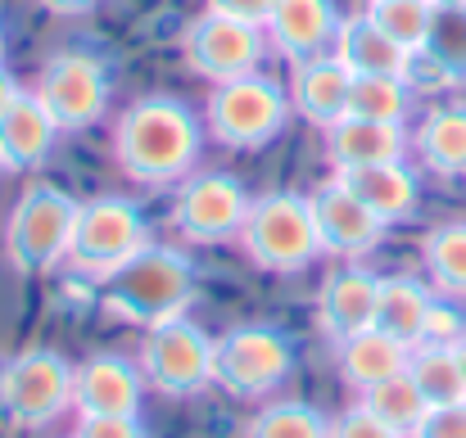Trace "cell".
Returning a JSON list of instances; mask_svg holds the SVG:
<instances>
[{"instance_id": "obj_1", "label": "cell", "mask_w": 466, "mask_h": 438, "mask_svg": "<svg viewBox=\"0 0 466 438\" xmlns=\"http://www.w3.org/2000/svg\"><path fill=\"white\" fill-rule=\"evenodd\" d=\"M199 123L172 95H141L118 114L114 158L127 181L141 185H177L199 163Z\"/></svg>"}, {"instance_id": "obj_2", "label": "cell", "mask_w": 466, "mask_h": 438, "mask_svg": "<svg viewBox=\"0 0 466 438\" xmlns=\"http://www.w3.org/2000/svg\"><path fill=\"white\" fill-rule=\"evenodd\" d=\"M195 298V267L181 249H167V244H146L137 258H127L114 276L100 281V312L114 316L118 325H137V330H150L163 325L172 316H186Z\"/></svg>"}, {"instance_id": "obj_3", "label": "cell", "mask_w": 466, "mask_h": 438, "mask_svg": "<svg viewBox=\"0 0 466 438\" xmlns=\"http://www.w3.org/2000/svg\"><path fill=\"white\" fill-rule=\"evenodd\" d=\"M240 249L258 272H272V276H295L312 267L321 258V240H317L309 194H295V190L258 194L240 226Z\"/></svg>"}, {"instance_id": "obj_4", "label": "cell", "mask_w": 466, "mask_h": 438, "mask_svg": "<svg viewBox=\"0 0 466 438\" xmlns=\"http://www.w3.org/2000/svg\"><path fill=\"white\" fill-rule=\"evenodd\" d=\"M208 118V136L227 149H263L268 141L281 136L286 118H290V91L277 77L263 73H245L231 82H218L208 91L204 105Z\"/></svg>"}, {"instance_id": "obj_5", "label": "cell", "mask_w": 466, "mask_h": 438, "mask_svg": "<svg viewBox=\"0 0 466 438\" xmlns=\"http://www.w3.org/2000/svg\"><path fill=\"white\" fill-rule=\"evenodd\" d=\"M77 199L59 185H27L5 222V258L23 276L55 272L68 258V240L77 226Z\"/></svg>"}, {"instance_id": "obj_6", "label": "cell", "mask_w": 466, "mask_h": 438, "mask_svg": "<svg viewBox=\"0 0 466 438\" xmlns=\"http://www.w3.org/2000/svg\"><path fill=\"white\" fill-rule=\"evenodd\" d=\"M295 375V339L281 325H236L218 339L213 353V384L231 398L258 403L272 398Z\"/></svg>"}, {"instance_id": "obj_7", "label": "cell", "mask_w": 466, "mask_h": 438, "mask_svg": "<svg viewBox=\"0 0 466 438\" xmlns=\"http://www.w3.org/2000/svg\"><path fill=\"white\" fill-rule=\"evenodd\" d=\"M146 244H150L146 213L132 199L105 194V199H91V204L77 208V226H73V240H68V258L64 263L82 281H105L127 258H137Z\"/></svg>"}, {"instance_id": "obj_8", "label": "cell", "mask_w": 466, "mask_h": 438, "mask_svg": "<svg viewBox=\"0 0 466 438\" xmlns=\"http://www.w3.org/2000/svg\"><path fill=\"white\" fill-rule=\"evenodd\" d=\"M213 353H218V339L208 330H199L190 316H172L146 330L137 366L146 384L163 398H195L213 389Z\"/></svg>"}, {"instance_id": "obj_9", "label": "cell", "mask_w": 466, "mask_h": 438, "mask_svg": "<svg viewBox=\"0 0 466 438\" xmlns=\"http://www.w3.org/2000/svg\"><path fill=\"white\" fill-rule=\"evenodd\" d=\"M73 362L55 348H27L0 371V416L18 430L55 425L73 412Z\"/></svg>"}, {"instance_id": "obj_10", "label": "cell", "mask_w": 466, "mask_h": 438, "mask_svg": "<svg viewBox=\"0 0 466 438\" xmlns=\"http://www.w3.org/2000/svg\"><path fill=\"white\" fill-rule=\"evenodd\" d=\"M181 55H186V68L204 82H231V77H245V73H258L263 68V55H268V32L258 23H240V18H227V14H213L204 9L199 18L186 23L181 32Z\"/></svg>"}, {"instance_id": "obj_11", "label": "cell", "mask_w": 466, "mask_h": 438, "mask_svg": "<svg viewBox=\"0 0 466 438\" xmlns=\"http://www.w3.org/2000/svg\"><path fill=\"white\" fill-rule=\"evenodd\" d=\"M249 204V190L231 172H195L172 199V226L186 244H227L240 240Z\"/></svg>"}, {"instance_id": "obj_12", "label": "cell", "mask_w": 466, "mask_h": 438, "mask_svg": "<svg viewBox=\"0 0 466 438\" xmlns=\"http://www.w3.org/2000/svg\"><path fill=\"white\" fill-rule=\"evenodd\" d=\"M36 95L50 109V118L59 123V132H86L109 109V68L86 50L50 55L41 68Z\"/></svg>"}, {"instance_id": "obj_13", "label": "cell", "mask_w": 466, "mask_h": 438, "mask_svg": "<svg viewBox=\"0 0 466 438\" xmlns=\"http://www.w3.org/2000/svg\"><path fill=\"white\" fill-rule=\"evenodd\" d=\"M146 375L123 353H91L73 371V412L77 416H141Z\"/></svg>"}, {"instance_id": "obj_14", "label": "cell", "mask_w": 466, "mask_h": 438, "mask_svg": "<svg viewBox=\"0 0 466 438\" xmlns=\"http://www.w3.org/2000/svg\"><path fill=\"white\" fill-rule=\"evenodd\" d=\"M312 204V222H317V240H321V254L330 258H367L380 240H385V222L362 208L335 176L326 185H317L309 194Z\"/></svg>"}, {"instance_id": "obj_15", "label": "cell", "mask_w": 466, "mask_h": 438, "mask_svg": "<svg viewBox=\"0 0 466 438\" xmlns=\"http://www.w3.org/2000/svg\"><path fill=\"white\" fill-rule=\"evenodd\" d=\"M335 27H339L335 0H277L268 23H263L268 45L290 64L326 55L330 41H335Z\"/></svg>"}, {"instance_id": "obj_16", "label": "cell", "mask_w": 466, "mask_h": 438, "mask_svg": "<svg viewBox=\"0 0 466 438\" xmlns=\"http://www.w3.org/2000/svg\"><path fill=\"white\" fill-rule=\"evenodd\" d=\"M376 294H380V276H371L367 267H339L321 281L317 290V330L339 343L358 330L376 325Z\"/></svg>"}, {"instance_id": "obj_17", "label": "cell", "mask_w": 466, "mask_h": 438, "mask_svg": "<svg viewBox=\"0 0 466 438\" xmlns=\"http://www.w3.org/2000/svg\"><path fill=\"white\" fill-rule=\"evenodd\" d=\"M330 55H335L353 77H408V82H412V59H417L412 50H403L399 41H390V36L371 23L367 9L339 18L335 41H330Z\"/></svg>"}, {"instance_id": "obj_18", "label": "cell", "mask_w": 466, "mask_h": 438, "mask_svg": "<svg viewBox=\"0 0 466 438\" xmlns=\"http://www.w3.org/2000/svg\"><path fill=\"white\" fill-rule=\"evenodd\" d=\"M59 123L41 105L36 91H18L0 114V172H32L55 149Z\"/></svg>"}, {"instance_id": "obj_19", "label": "cell", "mask_w": 466, "mask_h": 438, "mask_svg": "<svg viewBox=\"0 0 466 438\" xmlns=\"http://www.w3.org/2000/svg\"><path fill=\"white\" fill-rule=\"evenodd\" d=\"M412 149V136L403 123H371V118H339L326 127V158L335 172L371 167V163H403Z\"/></svg>"}, {"instance_id": "obj_20", "label": "cell", "mask_w": 466, "mask_h": 438, "mask_svg": "<svg viewBox=\"0 0 466 438\" xmlns=\"http://www.w3.org/2000/svg\"><path fill=\"white\" fill-rule=\"evenodd\" d=\"M335 181L362 204L371 208L385 226L394 222H408L421 204V185H417V172L408 163H371V167H349V172H335Z\"/></svg>"}, {"instance_id": "obj_21", "label": "cell", "mask_w": 466, "mask_h": 438, "mask_svg": "<svg viewBox=\"0 0 466 438\" xmlns=\"http://www.w3.org/2000/svg\"><path fill=\"white\" fill-rule=\"evenodd\" d=\"M349 91H353V73L326 50L317 59L295 64V82H290V105L295 114H304L312 127H335L349 114Z\"/></svg>"}, {"instance_id": "obj_22", "label": "cell", "mask_w": 466, "mask_h": 438, "mask_svg": "<svg viewBox=\"0 0 466 438\" xmlns=\"http://www.w3.org/2000/svg\"><path fill=\"white\" fill-rule=\"evenodd\" d=\"M408 357H412V348L399 343V339H390V334L376 330V325H371V330H358V334H349V339L335 343V371H339V380H344L353 393H367V389H376V384L403 375V371H408Z\"/></svg>"}, {"instance_id": "obj_23", "label": "cell", "mask_w": 466, "mask_h": 438, "mask_svg": "<svg viewBox=\"0 0 466 438\" xmlns=\"http://www.w3.org/2000/svg\"><path fill=\"white\" fill-rule=\"evenodd\" d=\"M435 307V290L417 276H380L376 294V330H385L390 339L417 348L426 339V316Z\"/></svg>"}, {"instance_id": "obj_24", "label": "cell", "mask_w": 466, "mask_h": 438, "mask_svg": "<svg viewBox=\"0 0 466 438\" xmlns=\"http://www.w3.org/2000/svg\"><path fill=\"white\" fill-rule=\"evenodd\" d=\"M417 158L435 176H466V105H440L412 136Z\"/></svg>"}, {"instance_id": "obj_25", "label": "cell", "mask_w": 466, "mask_h": 438, "mask_svg": "<svg viewBox=\"0 0 466 438\" xmlns=\"http://www.w3.org/2000/svg\"><path fill=\"white\" fill-rule=\"evenodd\" d=\"M426 285L440 298H466V222H440L421 240Z\"/></svg>"}, {"instance_id": "obj_26", "label": "cell", "mask_w": 466, "mask_h": 438, "mask_svg": "<svg viewBox=\"0 0 466 438\" xmlns=\"http://www.w3.org/2000/svg\"><path fill=\"white\" fill-rule=\"evenodd\" d=\"M408 375L431 407H449L466 398V371L458 362V348L449 343H417L408 357Z\"/></svg>"}, {"instance_id": "obj_27", "label": "cell", "mask_w": 466, "mask_h": 438, "mask_svg": "<svg viewBox=\"0 0 466 438\" xmlns=\"http://www.w3.org/2000/svg\"><path fill=\"white\" fill-rule=\"evenodd\" d=\"M408 109H412V82L408 77H353L349 118L408 123Z\"/></svg>"}, {"instance_id": "obj_28", "label": "cell", "mask_w": 466, "mask_h": 438, "mask_svg": "<svg viewBox=\"0 0 466 438\" xmlns=\"http://www.w3.org/2000/svg\"><path fill=\"white\" fill-rule=\"evenodd\" d=\"M358 403L371 416H380L390 430H399V434H412L421 425V416L431 412V403L421 398V389L412 384L408 371L394 375V380H385V384H376V389H367V393H358Z\"/></svg>"}, {"instance_id": "obj_29", "label": "cell", "mask_w": 466, "mask_h": 438, "mask_svg": "<svg viewBox=\"0 0 466 438\" xmlns=\"http://www.w3.org/2000/svg\"><path fill=\"white\" fill-rule=\"evenodd\" d=\"M367 14L403 50H412V55L426 50V36H431V23H435L431 0H367Z\"/></svg>"}, {"instance_id": "obj_30", "label": "cell", "mask_w": 466, "mask_h": 438, "mask_svg": "<svg viewBox=\"0 0 466 438\" xmlns=\"http://www.w3.org/2000/svg\"><path fill=\"white\" fill-rule=\"evenodd\" d=\"M417 59H426L444 82L466 77V9H435L426 50Z\"/></svg>"}, {"instance_id": "obj_31", "label": "cell", "mask_w": 466, "mask_h": 438, "mask_svg": "<svg viewBox=\"0 0 466 438\" xmlns=\"http://www.w3.org/2000/svg\"><path fill=\"white\" fill-rule=\"evenodd\" d=\"M245 438H330V421L309 403H272L249 421Z\"/></svg>"}, {"instance_id": "obj_32", "label": "cell", "mask_w": 466, "mask_h": 438, "mask_svg": "<svg viewBox=\"0 0 466 438\" xmlns=\"http://www.w3.org/2000/svg\"><path fill=\"white\" fill-rule=\"evenodd\" d=\"M462 334H466V312L458 307V298H440L435 294V307L426 316V339L421 343H449V348H458Z\"/></svg>"}, {"instance_id": "obj_33", "label": "cell", "mask_w": 466, "mask_h": 438, "mask_svg": "<svg viewBox=\"0 0 466 438\" xmlns=\"http://www.w3.org/2000/svg\"><path fill=\"white\" fill-rule=\"evenodd\" d=\"M330 438H408V434L390 430L380 416H371L362 403H353V407H344V412L330 421Z\"/></svg>"}, {"instance_id": "obj_34", "label": "cell", "mask_w": 466, "mask_h": 438, "mask_svg": "<svg viewBox=\"0 0 466 438\" xmlns=\"http://www.w3.org/2000/svg\"><path fill=\"white\" fill-rule=\"evenodd\" d=\"M73 438H155L141 416H77Z\"/></svg>"}, {"instance_id": "obj_35", "label": "cell", "mask_w": 466, "mask_h": 438, "mask_svg": "<svg viewBox=\"0 0 466 438\" xmlns=\"http://www.w3.org/2000/svg\"><path fill=\"white\" fill-rule=\"evenodd\" d=\"M408 438H466V398L449 407H431Z\"/></svg>"}, {"instance_id": "obj_36", "label": "cell", "mask_w": 466, "mask_h": 438, "mask_svg": "<svg viewBox=\"0 0 466 438\" xmlns=\"http://www.w3.org/2000/svg\"><path fill=\"white\" fill-rule=\"evenodd\" d=\"M272 5H277V0H204V9L227 14V18H240V23H258V27L268 23Z\"/></svg>"}, {"instance_id": "obj_37", "label": "cell", "mask_w": 466, "mask_h": 438, "mask_svg": "<svg viewBox=\"0 0 466 438\" xmlns=\"http://www.w3.org/2000/svg\"><path fill=\"white\" fill-rule=\"evenodd\" d=\"M50 14H64V18H77V14H91V9H100L105 0H41Z\"/></svg>"}, {"instance_id": "obj_38", "label": "cell", "mask_w": 466, "mask_h": 438, "mask_svg": "<svg viewBox=\"0 0 466 438\" xmlns=\"http://www.w3.org/2000/svg\"><path fill=\"white\" fill-rule=\"evenodd\" d=\"M14 95H18V82H14V77L0 68V114L9 109V100H14Z\"/></svg>"}, {"instance_id": "obj_39", "label": "cell", "mask_w": 466, "mask_h": 438, "mask_svg": "<svg viewBox=\"0 0 466 438\" xmlns=\"http://www.w3.org/2000/svg\"><path fill=\"white\" fill-rule=\"evenodd\" d=\"M435 9H466V0H431Z\"/></svg>"}, {"instance_id": "obj_40", "label": "cell", "mask_w": 466, "mask_h": 438, "mask_svg": "<svg viewBox=\"0 0 466 438\" xmlns=\"http://www.w3.org/2000/svg\"><path fill=\"white\" fill-rule=\"evenodd\" d=\"M458 362H462V371H466V334H462V343H458Z\"/></svg>"}, {"instance_id": "obj_41", "label": "cell", "mask_w": 466, "mask_h": 438, "mask_svg": "<svg viewBox=\"0 0 466 438\" xmlns=\"http://www.w3.org/2000/svg\"><path fill=\"white\" fill-rule=\"evenodd\" d=\"M0 68H5V27H0Z\"/></svg>"}]
</instances>
